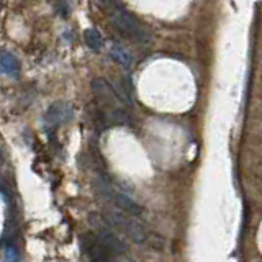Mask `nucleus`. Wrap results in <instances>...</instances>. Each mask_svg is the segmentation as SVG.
Here are the masks:
<instances>
[{
	"mask_svg": "<svg viewBox=\"0 0 262 262\" xmlns=\"http://www.w3.org/2000/svg\"><path fill=\"white\" fill-rule=\"evenodd\" d=\"M110 18H112V23L115 25V28L120 33H123L125 36L143 45H147L152 41V33L149 31V28H147L146 25H143L133 13L128 12L126 8H123L121 5L118 4L112 5Z\"/></svg>",
	"mask_w": 262,
	"mask_h": 262,
	"instance_id": "f257e3e1",
	"label": "nucleus"
},
{
	"mask_svg": "<svg viewBox=\"0 0 262 262\" xmlns=\"http://www.w3.org/2000/svg\"><path fill=\"white\" fill-rule=\"evenodd\" d=\"M89 223L92 225V228L97 231L98 239H100L105 246H108L113 254H125L128 251V243L120 237V234L115 233V229L112 225L105 220V216L100 215H89Z\"/></svg>",
	"mask_w": 262,
	"mask_h": 262,
	"instance_id": "f03ea898",
	"label": "nucleus"
},
{
	"mask_svg": "<svg viewBox=\"0 0 262 262\" xmlns=\"http://www.w3.org/2000/svg\"><path fill=\"white\" fill-rule=\"evenodd\" d=\"M105 220L108 221L112 226H115L120 231L125 233L131 241L136 243V244H143L147 241V231L143 228L141 223H138L131 215H125L123 211H118V210H113V211H106L105 215Z\"/></svg>",
	"mask_w": 262,
	"mask_h": 262,
	"instance_id": "7ed1b4c3",
	"label": "nucleus"
},
{
	"mask_svg": "<svg viewBox=\"0 0 262 262\" xmlns=\"http://www.w3.org/2000/svg\"><path fill=\"white\" fill-rule=\"evenodd\" d=\"M80 251L92 260L105 262V260H112L115 257V254L112 252L108 246H105L98 239V236H94V234H84L80 237Z\"/></svg>",
	"mask_w": 262,
	"mask_h": 262,
	"instance_id": "20e7f679",
	"label": "nucleus"
},
{
	"mask_svg": "<svg viewBox=\"0 0 262 262\" xmlns=\"http://www.w3.org/2000/svg\"><path fill=\"white\" fill-rule=\"evenodd\" d=\"M71 118H72V108H71L69 103H64V102L53 103L45 115L46 123L51 126L62 125V123L69 121Z\"/></svg>",
	"mask_w": 262,
	"mask_h": 262,
	"instance_id": "39448f33",
	"label": "nucleus"
},
{
	"mask_svg": "<svg viewBox=\"0 0 262 262\" xmlns=\"http://www.w3.org/2000/svg\"><path fill=\"white\" fill-rule=\"evenodd\" d=\"M90 87H92V90L97 94V97L102 98L105 103H108V105H118V103H121L118 95H117V92H115L113 85H110L105 79H94L92 84H90Z\"/></svg>",
	"mask_w": 262,
	"mask_h": 262,
	"instance_id": "423d86ee",
	"label": "nucleus"
},
{
	"mask_svg": "<svg viewBox=\"0 0 262 262\" xmlns=\"http://www.w3.org/2000/svg\"><path fill=\"white\" fill-rule=\"evenodd\" d=\"M112 200L115 202L118 210H121L123 213H128L131 216H139L144 211L141 205L131 199V196H128L126 193H113Z\"/></svg>",
	"mask_w": 262,
	"mask_h": 262,
	"instance_id": "0eeeda50",
	"label": "nucleus"
},
{
	"mask_svg": "<svg viewBox=\"0 0 262 262\" xmlns=\"http://www.w3.org/2000/svg\"><path fill=\"white\" fill-rule=\"evenodd\" d=\"M110 56L115 59V62L120 64V66H123V68H126V69L133 68V64H135V56L131 54L125 46H121V45H118V43H115V45L112 46V49H110Z\"/></svg>",
	"mask_w": 262,
	"mask_h": 262,
	"instance_id": "6e6552de",
	"label": "nucleus"
},
{
	"mask_svg": "<svg viewBox=\"0 0 262 262\" xmlns=\"http://www.w3.org/2000/svg\"><path fill=\"white\" fill-rule=\"evenodd\" d=\"M0 71H2L4 74H7V76H18L20 74V61L8 51L0 53Z\"/></svg>",
	"mask_w": 262,
	"mask_h": 262,
	"instance_id": "1a4fd4ad",
	"label": "nucleus"
},
{
	"mask_svg": "<svg viewBox=\"0 0 262 262\" xmlns=\"http://www.w3.org/2000/svg\"><path fill=\"white\" fill-rule=\"evenodd\" d=\"M84 41L92 51H100L103 46V38L95 28H89L84 31Z\"/></svg>",
	"mask_w": 262,
	"mask_h": 262,
	"instance_id": "9d476101",
	"label": "nucleus"
},
{
	"mask_svg": "<svg viewBox=\"0 0 262 262\" xmlns=\"http://www.w3.org/2000/svg\"><path fill=\"white\" fill-rule=\"evenodd\" d=\"M95 188H97V192L100 196H103L105 200H112L113 199V190H112V187L106 184V180H103L102 177H97L95 179Z\"/></svg>",
	"mask_w": 262,
	"mask_h": 262,
	"instance_id": "9b49d317",
	"label": "nucleus"
},
{
	"mask_svg": "<svg viewBox=\"0 0 262 262\" xmlns=\"http://www.w3.org/2000/svg\"><path fill=\"white\" fill-rule=\"evenodd\" d=\"M7 259L8 260L18 259V254H16V249L13 248V246H8V248H7Z\"/></svg>",
	"mask_w": 262,
	"mask_h": 262,
	"instance_id": "f8f14e48",
	"label": "nucleus"
}]
</instances>
